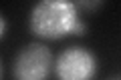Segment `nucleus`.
I'll list each match as a JSON object with an SVG mask.
<instances>
[{
    "label": "nucleus",
    "mask_w": 121,
    "mask_h": 80,
    "mask_svg": "<svg viewBox=\"0 0 121 80\" xmlns=\"http://www.w3.org/2000/svg\"><path fill=\"white\" fill-rule=\"evenodd\" d=\"M30 30L40 38L59 40L65 36L85 34V22L79 8L69 0H40L30 10Z\"/></svg>",
    "instance_id": "nucleus-1"
},
{
    "label": "nucleus",
    "mask_w": 121,
    "mask_h": 80,
    "mask_svg": "<svg viewBox=\"0 0 121 80\" xmlns=\"http://www.w3.org/2000/svg\"><path fill=\"white\" fill-rule=\"evenodd\" d=\"M0 74H2V68H0Z\"/></svg>",
    "instance_id": "nucleus-7"
},
{
    "label": "nucleus",
    "mask_w": 121,
    "mask_h": 80,
    "mask_svg": "<svg viewBox=\"0 0 121 80\" xmlns=\"http://www.w3.org/2000/svg\"><path fill=\"white\" fill-rule=\"evenodd\" d=\"M4 32H6V20H4V16L0 14V38L4 36Z\"/></svg>",
    "instance_id": "nucleus-5"
},
{
    "label": "nucleus",
    "mask_w": 121,
    "mask_h": 80,
    "mask_svg": "<svg viewBox=\"0 0 121 80\" xmlns=\"http://www.w3.org/2000/svg\"><path fill=\"white\" fill-rule=\"evenodd\" d=\"M109 80H119V78H117V76H115V78H109Z\"/></svg>",
    "instance_id": "nucleus-6"
},
{
    "label": "nucleus",
    "mask_w": 121,
    "mask_h": 80,
    "mask_svg": "<svg viewBox=\"0 0 121 80\" xmlns=\"http://www.w3.org/2000/svg\"><path fill=\"white\" fill-rule=\"evenodd\" d=\"M52 54L44 44L32 42L18 52L14 60L16 80H47L51 74Z\"/></svg>",
    "instance_id": "nucleus-3"
},
{
    "label": "nucleus",
    "mask_w": 121,
    "mask_h": 80,
    "mask_svg": "<svg viewBox=\"0 0 121 80\" xmlns=\"http://www.w3.org/2000/svg\"><path fill=\"white\" fill-rule=\"evenodd\" d=\"M97 56L81 46H69L59 54L55 74L59 80H93L97 74Z\"/></svg>",
    "instance_id": "nucleus-2"
},
{
    "label": "nucleus",
    "mask_w": 121,
    "mask_h": 80,
    "mask_svg": "<svg viewBox=\"0 0 121 80\" xmlns=\"http://www.w3.org/2000/svg\"><path fill=\"white\" fill-rule=\"evenodd\" d=\"M75 6L77 8H89V10H93V8H99V6H103V2L101 0H79V2H75Z\"/></svg>",
    "instance_id": "nucleus-4"
}]
</instances>
